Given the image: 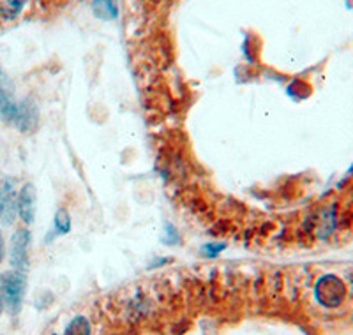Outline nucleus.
I'll return each instance as SVG.
<instances>
[{"instance_id":"f257e3e1","label":"nucleus","mask_w":353,"mask_h":335,"mask_svg":"<svg viewBox=\"0 0 353 335\" xmlns=\"http://www.w3.org/2000/svg\"><path fill=\"white\" fill-rule=\"evenodd\" d=\"M25 292V277L20 270L6 272L4 276L0 277V293L4 303L11 312H18L21 307V300H23Z\"/></svg>"},{"instance_id":"f03ea898","label":"nucleus","mask_w":353,"mask_h":335,"mask_svg":"<svg viewBox=\"0 0 353 335\" xmlns=\"http://www.w3.org/2000/svg\"><path fill=\"white\" fill-rule=\"evenodd\" d=\"M18 216V192L14 180L4 179L0 182V223L11 226Z\"/></svg>"},{"instance_id":"7ed1b4c3","label":"nucleus","mask_w":353,"mask_h":335,"mask_svg":"<svg viewBox=\"0 0 353 335\" xmlns=\"http://www.w3.org/2000/svg\"><path fill=\"white\" fill-rule=\"evenodd\" d=\"M316 295L318 300H320L323 305H327V307H336V305H339V303L343 302V298H345L346 295L345 284L337 279V277L327 276L318 283Z\"/></svg>"},{"instance_id":"20e7f679","label":"nucleus","mask_w":353,"mask_h":335,"mask_svg":"<svg viewBox=\"0 0 353 335\" xmlns=\"http://www.w3.org/2000/svg\"><path fill=\"white\" fill-rule=\"evenodd\" d=\"M28 245H30V233L25 227H20L18 232H14L11 238V265L17 270L27 267L28 261Z\"/></svg>"},{"instance_id":"39448f33","label":"nucleus","mask_w":353,"mask_h":335,"mask_svg":"<svg viewBox=\"0 0 353 335\" xmlns=\"http://www.w3.org/2000/svg\"><path fill=\"white\" fill-rule=\"evenodd\" d=\"M18 214L25 224H32L36 217V189L32 184H25L18 192Z\"/></svg>"},{"instance_id":"423d86ee","label":"nucleus","mask_w":353,"mask_h":335,"mask_svg":"<svg viewBox=\"0 0 353 335\" xmlns=\"http://www.w3.org/2000/svg\"><path fill=\"white\" fill-rule=\"evenodd\" d=\"M25 0H0V20L12 21L20 17Z\"/></svg>"},{"instance_id":"0eeeda50","label":"nucleus","mask_w":353,"mask_h":335,"mask_svg":"<svg viewBox=\"0 0 353 335\" xmlns=\"http://www.w3.org/2000/svg\"><path fill=\"white\" fill-rule=\"evenodd\" d=\"M92 9L94 14L101 20H115L117 14H119L117 0H94Z\"/></svg>"},{"instance_id":"6e6552de","label":"nucleus","mask_w":353,"mask_h":335,"mask_svg":"<svg viewBox=\"0 0 353 335\" xmlns=\"http://www.w3.org/2000/svg\"><path fill=\"white\" fill-rule=\"evenodd\" d=\"M64 335H90V323L83 316H78L68 325Z\"/></svg>"},{"instance_id":"1a4fd4ad","label":"nucleus","mask_w":353,"mask_h":335,"mask_svg":"<svg viewBox=\"0 0 353 335\" xmlns=\"http://www.w3.org/2000/svg\"><path fill=\"white\" fill-rule=\"evenodd\" d=\"M55 227L59 233H68L71 230V219H69V214L64 208H61L55 214Z\"/></svg>"},{"instance_id":"9d476101","label":"nucleus","mask_w":353,"mask_h":335,"mask_svg":"<svg viewBox=\"0 0 353 335\" xmlns=\"http://www.w3.org/2000/svg\"><path fill=\"white\" fill-rule=\"evenodd\" d=\"M223 249H225V243H216V245L209 243V245H205V247H203V252H205V254H209V256H216L217 252H221Z\"/></svg>"},{"instance_id":"9b49d317","label":"nucleus","mask_w":353,"mask_h":335,"mask_svg":"<svg viewBox=\"0 0 353 335\" xmlns=\"http://www.w3.org/2000/svg\"><path fill=\"white\" fill-rule=\"evenodd\" d=\"M2 258H4V240L0 236V261H2Z\"/></svg>"},{"instance_id":"f8f14e48","label":"nucleus","mask_w":353,"mask_h":335,"mask_svg":"<svg viewBox=\"0 0 353 335\" xmlns=\"http://www.w3.org/2000/svg\"><path fill=\"white\" fill-rule=\"evenodd\" d=\"M2 309H4V298H2V293H0V314H2Z\"/></svg>"}]
</instances>
